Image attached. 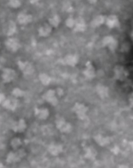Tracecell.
Here are the masks:
<instances>
[{"label": "cell", "instance_id": "1", "mask_svg": "<svg viewBox=\"0 0 133 168\" xmlns=\"http://www.w3.org/2000/svg\"><path fill=\"white\" fill-rule=\"evenodd\" d=\"M104 46H108L111 51H114L118 46V42L111 36H107L102 40Z\"/></svg>", "mask_w": 133, "mask_h": 168}, {"label": "cell", "instance_id": "2", "mask_svg": "<svg viewBox=\"0 0 133 168\" xmlns=\"http://www.w3.org/2000/svg\"><path fill=\"white\" fill-rule=\"evenodd\" d=\"M86 26L83 18L79 17L75 20L74 26V31L76 32H83L86 30Z\"/></svg>", "mask_w": 133, "mask_h": 168}, {"label": "cell", "instance_id": "3", "mask_svg": "<svg viewBox=\"0 0 133 168\" xmlns=\"http://www.w3.org/2000/svg\"><path fill=\"white\" fill-rule=\"evenodd\" d=\"M105 23L110 28H113L119 26L120 23L118 17L116 15H111L106 18Z\"/></svg>", "mask_w": 133, "mask_h": 168}, {"label": "cell", "instance_id": "4", "mask_svg": "<svg viewBox=\"0 0 133 168\" xmlns=\"http://www.w3.org/2000/svg\"><path fill=\"white\" fill-rule=\"evenodd\" d=\"M52 28L49 23L45 24L38 30L39 35L43 37H48L52 31Z\"/></svg>", "mask_w": 133, "mask_h": 168}, {"label": "cell", "instance_id": "5", "mask_svg": "<svg viewBox=\"0 0 133 168\" xmlns=\"http://www.w3.org/2000/svg\"><path fill=\"white\" fill-rule=\"evenodd\" d=\"M106 17L103 15H98L96 16L93 20H92L90 25L92 28H96L101 26L103 23H105Z\"/></svg>", "mask_w": 133, "mask_h": 168}, {"label": "cell", "instance_id": "6", "mask_svg": "<svg viewBox=\"0 0 133 168\" xmlns=\"http://www.w3.org/2000/svg\"><path fill=\"white\" fill-rule=\"evenodd\" d=\"M56 125L59 129L62 132H66L70 129L71 127L69 126L68 124L66 123V122H65V121L63 120L62 118H59L58 119V120H56Z\"/></svg>", "mask_w": 133, "mask_h": 168}, {"label": "cell", "instance_id": "7", "mask_svg": "<svg viewBox=\"0 0 133 168\" xmlns=\"http://www.w3.org/2000/svg\"><path fill=\"white\" fill-rule=\"evenodd\" d=\"M61 19L59 16L58 15H54L53 17L49 19V24L52 27H58L61 22Z\"/></svg>", "mask_w": 133, "mask_h": 168}, {"label": "cell", "instance_id": "8", "mask_svg": "<svg viewBox=\"0 0 133 168\" xmlns=\"http://www.w3.org/2000/svg\"><path fill=\"white\" fill-rule=\"evenodd\" d=\"M45 98L48 101V102H50L54 105L56 104L57 100L55 97V93L52 90H50L47 92L45 95Z\"/></svg>", "mask_w": 133, "mask_h": 168}, {"label": "cell", "instance_id": "9", "mask_svg": "<svg viewBox=\"0 0 133 168\" xmlns=\"http://www.w3.org/2000/svg\"><path fill=\"white\" fill-rule=\"evenodd\" d=\"M65 61L66 63L68 65H74L77 63L78 58L75 55H67L65 58Z\"/></svg>", "mask_w": 133, "mask_h": 168}, {"label": "cell", "instance_id": "10", "mask_svg": "<svg viewBox=\"0 0 133 168\" xmlns=\"http://www.w3.org/2000/svg\"><path fill=\"white\" fill-rule=\"evenodd\" d=\"M75 20L73 19V18L70 17L66 19L65 23L67 27L69 28H73L75 25Z\"/></svg>", "mask_w": 133, "mask_h": 168}, {"label": "cell", "instance_id": "11", "mask_svg": "<svg viewBox=\"0 0 133 168\" xmlns=\"http://www.w3.org/2000/svg\"><path fill=\"white\" fill-rule=\"evenodd\" d=\"M42 77H43V80H42V81H43V83H44V84H48L49 82L48 76H47V75H43Z\"/></svg>", "mask_w": 133, "mask_h": 168}, {"label": "cell", "instance_id": "12", "mask_svg": "<svg viewBox=\"0 0 133 168\" xmlns=\"http://www.w3.org/2000/svg\"><path fill=\"white\" fill-rule=\"evenodd\" d=\"M88 1L92 4H95L97 2V0H88Z\"/></svg>", "mask_w": 133, "mask_h": 168}, {"label": "cell", "instance_id": "13", "mask_svg": "<svg viewBox=\"0 0 133 168\" xmlns=\"http://www.w3.org/2000/svg\"><path fill=\"white\" fill-rule=\"evenodd\" d=\"M32 3H36L37 2L39 1V0H31Z\"/></svg>", "mask_w": 133, "mask_h": 168}]
</instances>
